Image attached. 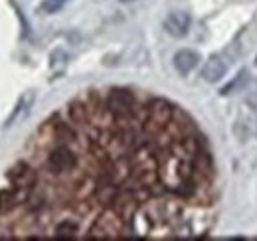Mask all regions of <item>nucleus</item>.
Masks as SVG:
<instances>
[{
	"label": "nucleus",
	"instance_id": "nucleus-6",
	"mask_svg": "<svg viewBox=\"0 0 257 241\" xmlns=\"http://www.w3.org/2000/svg\"><path fill=\"white\" fill-rule=\"evenodd\" d=\"M225 69H227L225 61L220 56H212L210 60L204 63V67H202V77L208 83H216V81H220L225 75Z\"/></svg>",
	"mask_w": 257,
	"mask_h": 241
},
{
	"label": "nucleus",
	"instance_id": "nucleus-7",
	"mask_svg": "<svg viewBox=\"0 0 257 241\" xmlns=\"http://www.w3.org/2000/svg\"><path fill=\"white\" fill-rule=\"evenodd\" d=\"M79 233H81L79 223L73 221L71 217L60 219L56 223V227H54V237L56 239H75V237H79Z\"/></svg>",
	"mask_w": 257,
	"mask_h": 241
},
{
	"label": "nucleus",
	"instance_id": "nucleus-2",
	"mask_svg": "<svg viewBox=\"0 0 257 241\" xmlns=\"http://www.w3.org/2000/svg\"><path fill=\"white\" fill-rule=\"evenodd\" d=\"M105 107L115 119H127L133 117L139 109L137 97L131 89H111L105 97Z\"/></svg>",
	"mask_w": 257,
	"mask_h": 241
},
{
	"label": "nucleus",
	"instance_id": "nucleus-9",
	"mask_svg": "<svg viewBox=\"0 0 257 241\" xmlns=\"http://www.w3.org/2000/svg\"><path fill=\"white\" fill-rule=\"evenodd\" d=\"M245 75H247L245 71H239V73L235 75V79H233L231 83H227V85H225L224 89H222V95H227V93H233V91L237 89V87H239V85H241V83L245 81Z\"/></svg>",
	"mask_w": 257,
	"mask_h": 241
},
{
	"label": "nucleus",
	"instance_id": "nucleus-3",
	"mask_svg": "<svg viewBox=\"0 0 257 241\" xmlns=\"http://www.w3.org/2000/svg\"><path fill=\"white\" fill-rule=\"evenodd\" d=\"M8 180L14 188H20V190H30L36 186V180H38V174L30 164L26 162H18L16 166H12L8 170Z\"/></svg>",
	"mask_w": 257,
	"mask_h": 241
},
{
	"label": "nucleus",
	"instance_id": "nucleus-4",
	"mask_svg": "<svg viewBox=\"0 0 257 241\" xmlns=\"http://www.w3.org/2000/svg\"><path fill=\"white\" fill-rule=\"evenodd\" d=\"M190 24H192V18L184 10H174L164 18V30L172 38H184L190 30Z\"/></svg>",
	"mask_w": 257,
	"mask_h": 241
},
{
	"label": "nucleus",
	"instance_id": "nucleus-11",
	"mask_svg": "<svg viewBox=\"0 0 257 241\" xmlns=\"http://www.w3.org/2000/svg\"><path fill=\"white\" fill-rule=\"evenodd\" d=\"M121 2H131V0H121Z\"/></svg>",
	"mask_w": 257,
	"mask_h": 241
},
{
	"label": "nucleus",
	"instance_id": "nucleus-10",
	"mask_svg": "<svg viewBox=\"0 0 257 241\" xmlns=\"http://www.w3.org/2000/svg\"><path fill=\"white\" fill-rule=\"evenodd\" d=\"M58 2H62V4H64V2H65V0H58Z\"/></svg>",
	"mask_w": 257,
	"mask_h": 241
},
{
	"label": "nucleus",
	"instance_id": "nucleus-1",
	"mask_svg": "<svg viewBox=\"0 0 257 241\" xmlns=\"http://www.w3.org/2000/svg\"><path fill=\"white\" fill-rule=\"evenodd\" d=\"M77 164H79V158H77L75 151L62 141L58 147H54L48 152V158H46V168L54 176H64V174L73 172L77 168Z\"/></svg>",
	"mask_w": 257,
	"mask_h": 241
},
{
	"label": "nucleus",
	"instance_id": "nucleus-8",
	"mask_svg": "<svg viewBox=\"0 0 257 241\" xmlns=\"http://www.w3.org/2000/svg\"><path fill=\"white\" fill-rule=\"evenodd\" d=\"M198 63H200V56L192 50H180L174 54V67L180 73H190Z\"/></svg>",
	"mask_w": 257,
	"mask_h": 241
},
{
	"label": "nucleus",
	"instance_id": "nucleus-5",
	"mask_svg": "<svg viewBox=\"0 0 257 241\" xmlns=\"http://www.w3.org/2000/svg\"><path fill=\"white\" fill-rule=\"evenodd\" d=\"M30 190H20V188H10V190H0V213H10L28 202Z\"/></svg>",
	"mask_w": 257,
	"mask_h": 241
}]
</instances>
